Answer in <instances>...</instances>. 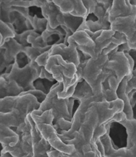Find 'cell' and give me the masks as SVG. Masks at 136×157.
<instances>
[{
	"instance_id": "obj_12",
	"label": "cell",
	"mask_w": 136,
	"mask_h": 157,
	"mask_svg": "<svg viewBox=\"0 0 136 157\" xmlns=\"http://www.w3.org/2000/svg\"><path fill=\"white\" fill-rule=\"evenodd\" d=\"M27 118L29 121L31 126V134L32 137L33 144V157H49L47 152L53 149L45 139L43 138L41 133L38 131L35 124L34 123L31 116V114H28Z\"/></svg>"
},
{
	"instance_id": "obj_30",
	"label": "cell",
	"mask_w": 136,
	"mask_h": 157,
	"mask_svg": "<svg viewBox=\"0 0 136 157\" xmlns=\"http://www.w3.org/2000/svg\"><path fill=\"white\" fill-rule=\"evenodd\" d=\"M47 155L49 157H68L67 155L62 153L58 151L55 149H52L47 152Z\"/></svg>"
},
{
	"instance_id": "obj_28",
	"label": "cell",
	"mask_w": 136,
	"mask_h": 157,
	"mask_svg": "<svg viewBox=\"0 0 136 157\" xmlns=\"http://www.w3.org/2000/svg\"><path fill=\"white\" fill-rule=\"evenodd\" d=\"M49 57L50 56L49 55V50H48L46 52H45V53L41 54L40 56H39V57L37 58V59L35 60V62L40 67H45Z\"/></svg>"
},
{
	"instance_id": "obj_24",
	"label": "cell",
	"mask_w": 136,
	"mask_h": 157,
	"mask_svg": "<svg viewBox=\"0 0 136 157\" xmlns=\"http://www.w3.org/2000/svg\"><path fill=\"white\" fill-rule=\"evenodd\" d=\"M31 118L35 125L40 124L53 125L54 116L51 110L45 111L41 116H37L33 114V113H31Z\"/></svg>"
},
{
	"instance_id": "obj_10",
	"label": "cell",
	"mask_w": 136,
	"mask_h": 157,
	"mask_svg": "<svg viewBox=\"0 0 136 157\" xmlns=\"http://www.w3.org/2000/svg\"><path fill=\"white\" fill-rule=\"evenodd\" d=\"M108 62V55L101 54L96 59L90 58L83 69L82 79L85 81L90 87L102 74Z\"/></svg>"
},
{
	"instance_id": "obj_31",
	"label": "cell",
	"mask_w": 136,
	"mask_h": 157,
	"mask_svg": "<svg viewBox=\"0 0 136 157\" xmlns=\"http://www.w3.org/2000/svg\"><path fill=\"white\" fill-rule=\"evenodd\" d=\"M3 54H4L3 50L0 49V67H6L7 69L11 64H9L6 62L5 58H4Z\"/></svg>"
},
{
	"instance_id": "obj_21",
	"label": "cell",
	"mask_w": 136,
	"mask_h": 157,
	"mask_svg": "<svg viewBox=\"0 0 136 157\" xmlns=\"http://www.w3.org/2000/svg\"><path fill=\"white\" fill-rule=\"evenodd\" d=\"M92 94H94L90 86L85 81L83 80V81L80 82L78 84L75 92H74L72 98L74 100H78L80 101L83 98Z\"/></svg>"
},
{
	"instance_id": "obj_19",
	"label": "cell",
	"mask_w": 136,
	"mask_h": 157,
	"mask_svg": "<svg viewBox=\"0 0 136 157\" xmlns=\"http://www.w3.org/2000/svg\"><path fill=\"white\" fill-rule=\"evenodd\" d=\"M119 124L122 125L126 129L127 133V149H131L136 152V120H128L124 118L120 121Z\"/></svg>"
},
{
	"instance_id": "obj_25",
	"label": "cell",
	"mask_w": 136,
	"mask_h": 157,
	"mask_svg": "<svg viewBox=\"0 0 136 157\" xmlns=\"http://www.w3.org/2000/svg\"><path fill=\"white\" fill-rule=\"evenodd\" d=\"M53 125L56 130L60 129L61 131H63V132H68L71 128L72 121L61 118L57 121H56Z\"/></svg>"
},
{
	"instance_id": "obj_22",
	"label": "cell",
	"mask_w": 136,
	"mask_h": 157,
	"mask_svg": "<svg viewBox=\"0 0 136 157\" xmlns=\"http://www.w3.org/2000/svg\"><path fill=\"white\" fill-rule=\"evenodd\" d=\"M51 47L52 45H49L46 48H35L31 46H28L25 47L23 53L28 58L29 62H35L39 56H40L47 51L49 50Z\"/></svg>"
},
{
	"instance_id": "obj_6",
	"label": "cell",
	"mask_w": 136,
	"mask_h": 157,
	"mask_svg": "<svg viewBox=\"0 0 136 157\" xmlns=\"http://www.w3.org/2000/svg\"><path fill=\"white\" fill-rule=\"evenodd\" d=\"M117 48L108 55L106 69L113 73L120 83L126 77L133 75L135 62L129 53L117 52Z\"/></svg>"
},
{
	"instance_id": "obj_34",
	"label": "cell",
	"mask_w": 136,
	"mask_h": 157,
	"mask_svg": "<svg viewBox=\"0 0 136 157\" xmlns=\"http://www.w3.org/2000/svg\"><path fill=\"white\" fill-rule=\"evenodd\" d=\"M2 150H3V146L1 143H0V157H1V155H2Z\"/></svg>"
},
{
	"instance_id": "obj_18",
	"label": "cell",
	"mask_w": 136,
	"mask_h": 157,
	"mask_svg": "<svg viewBox=\"0 0 136 157\" xmlns=\"http://www.w3.org/2000/svg\"><path fill=\"white\" fill-rule=\"evenodd\" d=\"M44 18L48 21V25L52 29H57L59 25L57 23V17L60 13V9L52 1H45L41 7Z\"/></svg>"
},
{
	"instance_id": "obj_16",
	"label": "cell",
	"mask_w": 136,
	"mask_h": 157,
	"mask_svg": "<svg viewBox=\"0 0 136 157\" xmlns=\"http://www.w3.org/2000/svg\"><path fill=\"white\" fill-rule=\"evenodd\" d=\"M25 47L17 42L15 38H10L0 46V49L4 51L3 55L6 62L9 64H13L18 54L23 53Z\"/></svg>"
},
{
	"instance_id": "obj_7",
	"label": "cell",
	"mask_w": 136,
	"mask_h": 157,
	"mask_svg": "<svg viewBox=\"0 0 136 157\" xmlns=\"http://www.w3.org/2000/svg\"><path fill=\"white\" fill-rule=\"evenodd\" d=\"M106 100L104 98V94L98 96L92 94L87 96L80 100V105L76 112H74V116H72V126L71 128L68 132H63L59 133V137L62 139L63 141L70 140L73 138L74 134L80 128L83 121H84L85 115L87 111L89 110L90 107L93 105L94 102H105Z\"/></svg>"
},
{
	"instance_id": "obj_4",
	"label": "cell",
	"mask_w": 136,
	"mask_h": 157,
	"mask_svg": "<svg viewBox=\"0 0 136 157\" xmlns=\"http://www.w3.org/2000/svg\"><path fill=\"white\" fill-rule=\"evenodd\" d=\"M64 88L62 82H56L51 87L49 92L47 94L45 99L41 103L39 108L32 113L37 116H41L43 112L49 110L52 111L54 116V122L63 118L68 121H72V116L70 114L68 107V98L60 99L58 97V94L63 91Z\"/></svg>"
},
{
	"instance_id": "obj_3",
	"label": "cell",
	"mask_w": 136,
	"mask_h": 157,
	"mask_svg": "<svg viewBox=\"0 0 136 157\" xmlns=\"http://www.w3.org/2000/svg\"><path fill=\"white\" fill-rule=\"evenodd\" d=\"M45 69L47 72L51 74L57 82H62L63 84V90L58 95L65 94L70 88L74 85H78L79 82L82 81L76 75L77 67L76 65L65 62L59 55L49 57Z\"/></svg>"
},
{
	"instance_id": "obj_20",
	"label": "cell",
	"mask_w": 136,
	"mask_h": 157,
	"mask_svg": "<svg viewBox=\"0 0 136 157\" xmlns=\"http://www.w3.org/2000/svg\"><path fill=\"white\" fill-rule=\"evenodd\" d=\"M19 98L20 95L0 98V112L7 113L14 110L17 106Z\"/></svg>"
},
{
	"instance_id": "obj_32",
	"label": "cell",
	"mask_w": 136,
	"mask_h": 157,
	"mask_svg": "<svg viewBox=\"0 0 136 157\" xmlns=\"http://www.w3.org/2000/svg\"><path fill=\"white\" fill-rule=\"evenodd\" d=\"M131 105L133 108V114H134V119L136 120V93L134 94L133 97L130 100Z\"/></svg>"
},
{
	"instance_id": "obj_5",
	"label": "cell",
	"mask_w": 136,
	"mask_h": 157,
	"mask_svg": "<svg viewBox=\"0 0 136 157\" xmlns=\"http://www.w3.org/2000/svg\"><path fill=\"white\" fill-rule=\"evenodd\" d=\"M42 67L35 62H30L23 67H20L17 58L12 65L11 71L1 75L6 79L15 81L26 93L36 89L34 82L39 78Z\"/></svg>"
},
{
	"instance_id": "obj_8",
	"label": "cell",
	"mask_w": 136,
	"mask_h": 157,
	"mask_svg": "<svg viewBox=\"0 0 136 157\" xmlns=\"http://www.w3.org/2000/svg\"><path fill=\"white\" fill-rule=\"evenodd\" d=\"M36 126L42 137L49 143L52 149L67 155L73 153L75 150L74 146L68 145L63 141L59 137L57 130L55 128L53 125L40 124L36 125Z\"/></svg>"
},
{
	"instance_id": "obj_15",
	"label": "cell",
	"mask_w": 136,
	"mask_h": 157,
	"mask_svg": "<svg viewBox=\"0 0 136 157\" xmlns=\"http://www.w3.org/2000/svg\"><path fill=\"white\" fill-rule=\"evenodd\" d=\"M64 14L82 17L86 20L87 10L82 1H52Z\"/></svg>"
},
{
	"instance_id": "obj_11",
	"label": "cell",
	"mask_w": 136,
	"mask_h": 157,
	"mask_svg": "<svg viewBox=\"0 0 136 157\" xmlns=\"http://www.w3.org/2000/svg\"><path fill=\"white\" fill-rule=\"evenodd\" d=\"M15 132L19 136L18 143L14 147H3L2 152H7L13 157H22L33 152V144L31 129L24 132H17V131H15Z\"/></svg>"
},
{
	"instance_id": "obj_27",
	"label": "cell",
	"mask_w": 136,
	"mask_h": 157,
	"mask_svg": "<svg viewBox=\"0 0 136 157\" xmlns=\"http://www.w3.org/2000/svg\"><path fill=\"white\" fill-rule=\"evenodd\" d=\"M84 6L87 10L86 19L89 15L91 13H93L95 11L96 6H97V1H82Z\"/></svg>"
},
{
	"instance_id": "obj_17",
	"label": "cell",
	"mask_w": 136,
	"mask_h": 157,
	"mask_svg": "<svg viewBox=\"0 0 136 157\" xmlns=\"http://www.w3.org/2000/svg\"><path fill=\"white\" fill-rule=\"evenodd\" d=\"M132 77L133 75L126 77L120 82L117 90V95L118 99L122 100L124 104V108L123 112L126 114V118L130 120L134 119V114L133 108L131 105L128 94L127 93V86H128V82L131 80Z\"/></svg>"
},
{
	"instance_id": "obj_33",
	"label": "cell",
	"mask_w": 136,
	"mask_h": 157,
	"mask_svg": "<svg viewBox=\"0 0 136 157\" xmlns=\"http://www.w3.org/2000/svg\"><path fill=\"white\" fill-rule=\"evenodd\" d=\"M2 44H3V36L1 34V33H0V46H1Z\"/></svg>"
},
{
	"instance_id": "obj_26",
	"label": "cell",
	"mask_w": 136,
	"mask_h": 157,
	"mask_svg": "<svg viewBox=\"0 0 136 157\" xmlns=\"http://www.w3.org/2000/svg\"><path fill=\"white\" fill-rule=\"evenodd\" d=\"M33 31L34 30H27V31L22 33L21 34L16 33L14 38L19 43H20L21 45H23L24 46H29V44L27 42V38Z\"/></svg>"
},
{
	"instance_id": "obj_13",
	"label": "cell",
	"mask_w": 136,
	"mask_h": 157,
	"mask_svg": "<svg viewBox=\"0 0 136 157\" xmlns=\"http://www.w3.org/2000/svg\"><path fill=\"white\" fill-rule=\"evenodd\" d=\"M77 44L78 50L93 59H96V44L84 30L76 31L72 35Z\"/></svg>"
},
{
	"instance_id": "obj_14",
	"label": "cell",
	"mask_w": 136,
	"mask_h": 157,
	"mask_svg": "<svg viewBox=\"0 0 136 157\" xmlns=\"http://www.w3.org/2000/svg\"><path fill=\"white\" fill-rule=\"evenodd\" d=\"M108 15L110 24L119 17H136V6L131 5L130 1H113Z\"/></svg>"
},
{
	"instance_id": "obj_1",
	"label": "cell",
	"mask_w": 136,
	"mask_h": 157,
	"mask_svg": "<svg viewBox=\"0 0 136 157\" xmlns=\"http://www.w3.org/2000/svg\"><path fill=\"white\" fill-rule=\"evenodd\" d=\"M124 102L117 99L112 102H94L85 115L84 121L80 128L74 134L73 138L64 143L74 146V152L67 155L68 157H85L93 151L91 142L96 129L108 122L117 113L123 112Z\"/></svg>"
},
{
	"instance_id": "obj_29",
	"label": "cell",
	"mask_w": 136,
	"mask_h": 157,
	"mask_svg": "<svg viewBox=\"0 0 136 157\" xmlns=\"http://www.w3.org/2000/svg\"><path fill=\"white\" fill-rule=\"evenodd\" d=\"M39 78H47V79L49 80V81H53L55 80L53 77H52L51 74H50L49 72H47L46 71V69H45V67H43L41 69V71Z\"/></svg>"
},
{
	"instance_id": "obj_2",
	"label": "cell",
	"mask_w": 136,
	"mask_h": 157,
	"mask_svg": "<svg viewBox=\"0 0 136 157\" xmlns=\"http://www.w3.org/2000/svg\"><path fill=\"white\" fill-rule=\"evenodd\" d=\"M41 103L36 97L28 93H22L17 107L11 112H0V143L3 147H14L19 136L12 128H17L24 124L28 114L39 108Z\"/></svg>"
},
{
	"instance_id": "obj_23",
	"label": "cell",
	"mask_w": 136,
	"mask_h": 157,
	"mask_svg": "<svg viewBox=\"0 0 136 157\" xmlns=\"http://www.w3.org/2000/svg\"><path fill=\"white\" fill-rule=\"evenodd\" d=\"M0 33L3 36V44L8 39L14 38L16 34L14 26L5 23L1 19H0Z\"/></svg>"
},
{
	"instance_id": "obj_9",
	"label": "cell",
	"mask_w": 136,
	"mask_h": 157,
	"mask_svg": "<svg viewBox=\"0 0 136 157\" xmlns=\"http://www.w3.org/2000/svg\"><path fill=\"white\" fill-rule=\"evenodd\" d=\"M68 46L64 45V44H52L49 50V55L50 57L56 55L60 56L65 62L74 63L78 67L80 63L79 50H78L76 43L72 36L68 38Z\"/></svg>"
}]
</instances>
